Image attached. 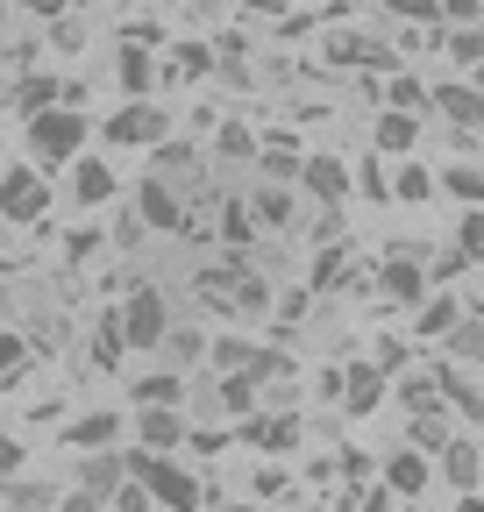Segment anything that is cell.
<instances>
[{
    "mask_svg": "<svg viewBox=\"0 0 484 512\" xmlns=\"http://www.w3.org/2000/svg\"><path fill=\"white\" fill-rule=\"evenodd\" d=\"M57 100H65V86H57L50 72H29L22 86H15V114L29 121V114H43V107H57Z\"/></svg>",
    "mask_w": 484,
    "mask_h": 512,
    "instance_id": "22",
    "label": "cell"
},
{
    "mask_svg": "<svg viewBox=\"0 0 484 512\" xmlns=\"http://www.w3.org/2000/svg\"><path fill=\"white\" fill-rule=\"evenodd\" d=\"M221 157H257V136H250L242 121H228V128H221Z\"/></svg>",
    "mask_w": 484,
    "mask_h": 512,
    "instance_id": "40",
    "label": "cell"
},
{
    "mask_svg": "<svg viewBox=\"0 0 484 512\" xmlns=\"http://www.w3.org/2000/svg\"><path fill=\"white\" fill-rule=\"evenodd\" d=\"M0 171H8V136H0Z\"/></svg>",
    "mask_w": 484,
    "mask_h": 512,
    "instance_id": "51",
    "label": "cell"
},
{
    "mask_svg": "<svg viewBox=\"0 0 484 512\" xmlns=\"http://www.w3.org/2000/svg\"><path fill=\"white\" fill-rule=\"evenodd\" d=\"M442 342H449L456 356H470V363H484V328H477V320H456V328H449Z\"/></svg>",
    "mask_w": 484,
    "mask_h": 512,
    "instance_id": "35",
    "label": "cell"
},
{
    "mask_svg": "<svg viewBox=\"0 0 484 512\" xmlns=\"http://www.w3.org/2000/svg\"><path fill=\"white\" fill-rule=\"evenodd\" d=\"M378 285L399 306H420V299H428V264H420V249H392L385 264H378Z\"/></svg>",
    "mask_w": 484,
    "mask_h": 512,
    "instance_id": "9",
    "label": "cell"
},
{
    "mask_svg": "<svg viewBox=\"0 0 484 512\" xmlns=\"http://www.w3.org/2000/svg\"><path fill=\"white\" fill-rule=\"evenodd\" d=\"M43 207H50V185H43V171H29V164H8L0 171V221H43Z\"/></svg>",
    "mask_w": 484,
    "mask_h": 512,
    "instance_id": "5",
    "label": "cell"
},
{
    "mask_svg": "<svg viewBox=\"0 0 484 512\" xmlns=\"http://www.w3.org/2000/svg\"><path fill=\"white\" fill-rule=\"evenodd\" d=\"M129 477V456H114V448H93V456L79 463V484L86 491H100V498H114V484Z\"/></svg>",
    "mask_w": 484,
    "mask_h": 512,
    "instance_id": "18",
    "label": "cell"
},
{
    "mask_svg": "<svg viewBox=\"0 0 484 512\" xmlns=\"http://www.w3.org/2000/svg\"><path fill=\"white\" fill-rule=\"evenodd\" d=\"M114 86H121V100H150V93H157V64H150V50L129 43V36H121V50H114Z\"/></svg>",
    "mask_w": 484,
    "mask_h": 512,
    "instance_id": "10",
    "label": "cell"
},
{
    "mask_svg": "<svg viewBox=\"0 0 484 512\" xmlns=\"http://www.w3.org/2000/svg\"><path fill=\"white\" fill-rule=\"evenodd\" d=\"M242 8H264V15H271V8H285V0H242Z\"/></svg>",
    "mask_w": 484,
    "mask_h": 512,
    "instance_id": "50",
    "label": "cell"
},
{
    "mask_svg": "<svg viewBox=\"0 0 484 512\" xmlns=\"http://www.w3.org/2000/svg\"><path fill=\"white\" fill-rule=\"evenodd\" d=\"M456 256H463V264H484V207H463V221H456Z\"/></svg>",
    "mask_w": 484,
    "mask_h": 512,
    "instance_id": "28",
    "label": "cell"
},
{
    "mask_svg": "<svg viewBox=\"0 0 484 512\" xmlns=\"http://www.w3.org/2000/svg\"><path fill=\"white\" fill-rule=\"evenodd\" d=\"M207 363H214V370L228 377V370H250V363H257V349H250V342H235V335H228V342H214V349H207Z\"/></svg>",
    "mask_w": 484,
    "mask_h": 512,
    "instance_id": "33",
    "label": "cell"
},
{
    "mask_svg": "<svg viewBox=\"0 0 484 512\" xmlns=\"http://www.w3.org/2000/svg\"><path fill=\"white\" fill-rule=\"evenodd\" d=\"M221 235H228V249H242L257 235V214H250V200H221Z\"/></svg>",
    "mask_w": 484,
    "mask_h": 512,
    "instance_id": "29",
    "label": "cell"
},
{
    "mask_svg": "<svg viewBox=\"0 0 484 512\" xmlns=\"http://www.w3.org/2000/svg\"><path fill=\"white\" fill-rule=\"evenodd\" d=\"M235 512H250V505H235Z\"/></svg>",
    "mask_w": 484,
    "mask_h": 512,
    "instance_id": "53",
    "label": "cell"
},
{
    "mask_svg": "<svg viewBox=\"0 0 484 512\" xmlns=\"http://www.w3.org/2000/svg\"><path fill=\"white\" fill-rule=\"evenodd\" d=\"M164 136H171V121H164L157 100H121L100 128V143H114V150H157Z\"/></svg>",
    "mask_w": 484,
    "mask_h": 512,
    "instance_id": "3",
    "label": "cell"
},
{
    "mask_svg": "<svg viewBox=\"0 0 484 512\" xmlns=\"http://www.w3.org/2000/svg\"><path fill=\"white\" fill-rule=\"evenodd\" d=\"M271 150H257L264 157V178H278V185H299V164H307V157H299L292 150V136H264Z\"/></svg>",
    "mask_w": 484,
    "mask_h": 512,
    "instance_id": "25",
    "label": "cell"
},
{
    "mask_svg": "<svg viewBox=\"0 0 484 512\" xmlns=\"http://www.w3.org/2000/svg\"><path fill=\"white\" fill-rule=\"evenodd\" d=\"M456 441V427H449V413L435 406V413H413V448H428V456H442V448Z\"/></svg>",
    "mask_w": 484,
    "mask_h": 512,
    "instance_id": "27",
    "label": "cell"
},
{
    "mask_svg": "<svg viewBox=\"0 0 484 512\" xmlns=\"http://www.w3.org/2000/svg\"><path fill=\"white\" fill-rule=\"evenodd\" d=\"M72 8H93V0H72Z\"/></svg>",
    "mask_w": 484,
    "mask_h": 512,
    "instance_id": "52",
    "label": "cell"
},
{
    "mask_svg": "<svg viewBox=\"0 0 484 512\" xmlns=\"http://www.w3.org/2000/svg\"><path fill=\"white\" fill-rule=\"evenodd\" d=\"M435 185L449 192V200H463V207H484V164H449Z\"/></svg>",
    "mask_w": 484,
    "mask_h": 512,
    "instance_id": "24",
    "label": "cell"
},
{
    "mask_svg": "<svg viewBox=\"0 0 484 512\" xmlns=\"http://www.w3.org/2000/svg\"><path fill=\"white\" fill-rule=\"evenodd\" d=\"M477 470H484V463H477V448H470V441L456 434V441L442 448V477H449L456 491H477Z\"/></svg>",
    "mask_w": 484,
    "mask_h": 512,
    "instance_id": "23",
    "label": "cell"
},
{
    "mask_svg": "<svg viewBox=\"0 0 484 512\" xmlns=\"http://www.w3.org/2000/svg\"><path fill=\"white\" fill-rule=\"evenodd\" d=\"M121 349H129V335H121V320L107 313L100 335H93V363H100V370H121Z\"/></svg>",
    "mask_w": 484,
    "mask_h": 512,
    "instance_id": "30",
    "label": "cell"
},
{
    "mask_svg": "<svg viewBox=\"0 0 484 512\" xmlns=\"http://www.w3.org/2000/svg\"><path fill=\"white\" fill-rule=\"evenodd\" d=\"M186 413L178 406H136V448H157V456H178L186 448Z\"/></svg>",
    "mask_w": 484,
    "mask_h": 512,
    "instance_id": "8",
    "label": "cell"
},
{
    "mask_svg": "<svg viewBox=\"0 0 484 512\" xmlns=\"http://www.w3.org/2000/svg\"><path fill=\"white\" fill-rule=\"evenodd\" d=\"M456 320H463V306H456V299H420V306H413V335L442 342V335L456 328Z\"/></svg>",
    "mask_w": 484,
    "mask_h": 512,
    "instance_id": "21",
    "label": "cell"
},
{
    "mask_svg": "<svg viewBox=\"0 0 484 512\" xmlns=\"http://www.w3.org/2000/svg\"><path fill=\"white\" fill-rule=\"evenodd\" d=\"M342 256H349V249H321V256H314V285H335V278H342Z\"/></svg>",
    "mask_w": 484,
    "mask_h": 512,
    "instance_id": "44",
    "label": "cell"
},
{
    "mask_svg": "<svg viewBox=\"0 0 484 512\" xmlns=\"http://www.w3.org/2000/svg\"><path fill=\"white\" fill-rule=\"evenodd\" d=\"M171 64H178V79H207V72H214V50H207V43H178Z\"/></svg>",
    "mask_w": 484,
    "mask_h": 512,
    "instance_id": "34",
    "label": "cell"
},
{
    "mask_svg": "<svg viewBox=\"0 0 484 512\" xmlns=\"http://www.w3.org/2000/svg\"><path fill=\"white\" fill-rule=\"evenodd\" d=\"M178 171H193V150L164 136V143H157V178H178Z\"/></svg>",
    "mask_w": 484,
    "mask_h": 512,
    "instance_id": "37",
    "label": "cell"
},
{
    "mask_svg": "<svg viewBox=\"0 0 484 512\" xmlns=\"http://www.w3.org/2000/svg\"><path fill=\"white\" fill-rule=\"evenodd\" d=\"M299 200L342 207V200H349V164H342V157H328V150H314L307 164H299Z\"/></svg>",
    "mask_w": 484,
    "mask_h": 512,
    "instance_id": "7",
    "label": "cell"
},
{
    "mask_svg": "<svg viewBox=\"0 0 484 512\" xmlns=\"http://www.w3.org/2000/svg\"><path fill=\"white\" fill-rule=\"evenodd\" d=\"M371 136H378V150H385V157H413V150H420V114H399V107H385Z\"/></svg>",
    "mask_w": 484,
    "mask_h": 512,
    "instance_id": "14",
    "label": "cell"
},
{
    "mask_svg": "<svg viewBox=\"0 0 484 512\" xmlns=\"http://www.w3.org/2000/svg\"><path fill=\"white\" fill-rule=\"evenodd\" d=\"M292 200H299V192L292 185H257V200H250V214H257V228H292Z\"/></svg>",
    "mask_w": 484,
    "mask_h": 512,
    "instance_id": "20",
    "label": "cell"
},
{
    "mask_svg": "<svg viewBox=\"0 0 484 512\" xmlns=\"http://www.w3.org/2000/svg\"><path fill=\"white\" fill-rule=\"evenodd\" d=\"M221 406H228V413H257V377H250V370H228V377H221Z\"/></svg>",
    "mask_w": 484,
    "mask_h": 512,
    "instance_id": "31",
    "label": "cell"
},
{
    "mask_svg": "<svg viewBox=\"0 0 484 512\" xmlns=\"http://www.w3.org/2000/svg\"><path fill=\"white\" fill-rule=\"evenodd\" d=\"M29 128V150H36V164H72L79 150H86V136H93V128H86V114L72 107V100H57V107H43V114H29L22 121Z\"/></svg>",
    "mask_w": 484,
    "mask_h": 512,
    "instance_id": "2",
    "label": "cell"
},
{
    "mask_svg": "<svg viewBox=\"0 0 484 512\" xmlns=\"http://www.w3.org/2000/svg\"><path fill=\"white\" fill-rule=\"evenodd\" d=\"M121 441V413H86L65 427V448H79V456H93V448H114Z\"/></svg>",
    "mask_w": 484,
    "mask_h": 512,
    "instance_id": "16",
    "label": "cell"
},
{
    "mask_svg": "<svg viewBox=\"0 0 484 512\" xmlns=\"http://www.w3.org/2000/svg\"><path fill=\"white\" fill-rule=\"evenodd\" d=\"M93 249H100V235H93V228H79V235L65 242V256H93Z\"/></svg>",
    "mask_w": 484,
    "mask_h": 512,
    "instance_id": "47",
    "label": "cell"
},
{
    "mask_svg": "<svg viewBox=\"0 0 484 512\" xmlns=\"http://www.w3.org/2000/svg\"><path fill=\"white\" fill-rule=\"evenodd\" d=\"M114 320H121V335H129V349H164V335H171V306H164L157 285H136L114 306Z\"/></svg>",
    "mask_w": 484,
    "mask_h": 512,
    "instance_id": "4",
    "label": "cell"
},
{
    "mask_svg": "<svg viewBox=\"0 0 484 512\" xmlns=\"http://www.w3.org/2000/svg\"><path fill=\"white\" fill-rule=\"evenodd\" d=\"M164 349H171L178 363H200V356H207V342H200L193 328H171V335H164Z\"/></svg>",
    "mask_w": 484,
    "mask_h": 512,
    "instance_id": "38",
    "label": "cell"
},
{
    "mask_svg": "<svg viewBox=\"0 0 484 512\" xmlns=\"http://www.w3.org/2000/svg\"><path fill=\"white\" fill-rule=\"evenodd\" d=\"M157 498L143 491V484H114V512H150Z\"/></svg>",
    "mask_w": 484,
    "mask_h": 512,
    "instance_id": "42",
    "label": "cell"
},
{
    "mask_svg": "<svg viewBox=\"0 0 484 512\" xmlns=\"http://www.w3.org/2000/svg\"><path fill=\"white\" fill-rule=\"evenodd\" d=\"M15 470H22V441L0 434V477H15Z\"/></svg>",
    "mask_w": 484,
    "mask_h": 512,
    "instance_id": "46",
    "label": "cell"
},
{
    "mask_svg": "<svg viewBox=\"0 0 484 512\" xmlns=\"http://www.w3.org/2000/svg\"><path fill=\"white\" fill-rule=\"evenodd\" d=\"M399 22H442V0H385Z\"/></svg>",
    "mask_w": 484,
    "mask_h": 512,
    "instance_id": "39",
    "label": "cell"
},
{
    "mask_svg": "<svg viewBox=\"0 0 484 512\" xmlns=\"http://www.w3.org/2000/svg\"><path fill=\"white\" fill-rule=\"evenodd\" d=\"M57 512H100V491H86V484H79V491L57 498Z\"/></svg>",
    "mask_w": 484,
    "mask_h": 512,
    "instance_id": "45",
    "label": "cell"
},
{
    "mask_svg": "<svg viewBox=\"0 0 484 512\" xmlns=\"http://www.w3.org/2000/svg\"><path fill=\"white\" fill-rule=\"evenodd\" d=\"M129 399H136V406H186V370H150V377H136Z\"/></svg>",
    "mask_w": 484,
    "mask_h": 512,
    "instance_id": "19",
    "label": "cell"
},
{
    "mask_svg": "<svg viewBox=\"0 0 484 512\" xmlns=\"http://www.w3.org/2000/svg\"><path fill=\"white\" fill-rule=\"evenodd\" d=\"M242 441H250L257 456H292V448H299V420L292 413H250Z\"/></svg>",
    "mask_w": 484,
    "mask_h": 512,
    "instance_id": "12",
    "label": "cell"
},
{
    "mask_svg": "<svg viewBox=\"0 0 484 512\" xmlns=\"http://www.w3.org/2000/svg\"><path fill=\"white\" fill-rule=\"evenodd\" d=\"M470 86H477V93H484V57H477V64H470Z\"/></svg>",
    "mask_w": 484,
    "mask_h": 512,
    "instance_id": "49",
    "label": "cell"
},
{
    "mask_svg": "<svg viewBox=\"0 0 484 512\" xmlns=\"http://www.w3.org/2000/svg\"><path fill=\"white\" fill-rule=\"evenodd\" d=\"M449 57H456V64H477V57H484V29H477V22H470V29H449Z\"/></svg>",
    "mask_w": 484,
    "mask_h": 512,
    "instance_id": "36",
    "label": "cell"
},
{
    "mask_svg": "<svg viewBox=\"0 0 484 512\" xmlns=\"http://www.w3.org/2000/svg\"><path fill=\"white\" fill-rule=\"evenodd\" d=\"M435 107H442V121H456V136H470V128L484 121V93L477 86H435Z\"/></svg>",
    "mask_w": 484,
    "mask_h": 512,
    "instance_id": "17",
    "label": "cell"
},
{
    "mask_svg": "<svg viewBox=\"0 0 484 512\" xmlns=\"http://www.w3.org/2000/svg\"><path fill=\"white\" fill-rule=\"evenodd\" d=\"M456 512H484V498H477V491H463V498H456Z\"/></svg>",
    "mask_w": 484,
    "mask_h": 512,
    "instance_id": "48",
    "label": "cell"
},
{
    "mask_svg": "<svg viewBox=\"0 0 484 512\" xmlns=\"http://www.w3.org/2000/svg\"><path fill=\"white\" fill-rule=\"evenodd\" d=\"M428 477H435L428 448H399V456L385 463V491H399V498H420V491H428Z\"/></svg>",
    "mask_w": 484,
    "mask_h": 512,
    "instance_id": "13",
    "label": "cell"
},
{
    "mask_svg": "<svg viewBox=\"0 0 484 512\" xmlns=\"http://www.w3.org/2000/svg\"><path fill=\"white\" fill-rule=\"evenodd\" d=\"M250 491H257V498H285V491H292V484H285V470H278V463H264V470H257V484H250Z\"/></svg>",
    "mask_w": 484,
    "mask_h": 512,
    "instance_id": "43",
    "label": "cell"
},
{
    "mask_svg": "<svg viewBox=\"0 0 484 512\" xmlns=\"http://www.w3.org/2000/svg\"><path fill=\"white\" fill-rule=\"evenodd\" d=\"M22 363H29V342L22 335H0V377H22Z\"/></svg>",
    "mask_w": 484,
    "mask_h": 512,
    "instance_id": "41",
    "label": "cell"
},
{
    "mask_svg": "<svg viewBox=\"0 0 484 512\" xmlns=\"http://www.w3.org/2000/svg\"><path fill=\"white\" fill-rule=\"evenodd\" d=\"M136 214H143V228H157V235H186V228H193V214L178 207L171 178H157V171L136 185Z\"/></svg>",
    "mask_w": 484,
    "mask_h": 512,
    "instance_id": "6",
    "label": "cell"
},
{
    "mask_svg": "<svg viewBox=\"0 0 484 512\" xmlns=\"http://www.w3.org/2000/svg\"><path fill=\"white\" fill-rule=\"evenodd\" d=\"M385 107H399V114H428L435 93L420 86V79H392V86H385Z\"/></svg>",
    "mask_w": 484,
    "mask_h": 512,
    "instance_id": "32",
    "label": "cell"
},
{
    "mask_svg": "<svg viewBox=\"0 0 484 512\" xmlns=\"http://www.w3.org/2000/svg\"><path fill=\"white\" fill-rule=\"evenodd\" d=\"M129 477L157 498V505H171V512H200V477L178 463V456H157V448H129Z\"/></svg>",
    "mask_w": 484,
    "mask_h": 512,
    "instance_id": "1",
    "label": "cell"
},
{
    "mask_svg": "<svg viewBox=\"0 0 484 512\" xmlns=\"http://www.w3.org/2000/svg\"><path fill=\"white\" fill-rule=\"evenodd\" d=\"M378 399H385V370H378V363H356V370L342 377V406L363 420V413H378Z\"/></svg>",
    "mask_w": 484,
    "mask_h": 512,
    "instance_id": "15",
    "label": "cell"
},
{
    "mask_svg": "<svg viewBox=\"0 0 484 512\" xmlns=\"http://www.w3.org/2000/svg\"><path fill=\"white\" fill-rule=\"evenodd\" d=\"M392 200H399V207H428V200H435V171H428V164H406V171L392 178Z\"/></svg>",
    "mask_w": 484,
    "mask_h": 512,
    "instance_id": "26",
    "label": "cell"
},
{
    "mask_svg": "<svg viewBox=\"0 0 484 512\" xmlns=\"http://www.w3.org/2000/svg\"><path fill=\"white\" fill-rule=\"evenodd\" d=\"M65 171H72V207H107V200H114V164H107V157H86V150H79Z\"/></svg>",
    "mask_w": 484,
    "mask_h": 512,
    "instance_id": "11",
    "label": "cell"
}]
</instances>
